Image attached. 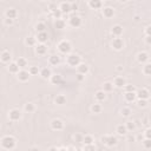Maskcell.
<instances>
[{
	"label": "cell",
	"instance_id": "f1b7e54d",
	"mask_svg": "<svg viewBox=\"0 0 151 151\" xmlns=\"http://www.w3.org/2000/svg\"><path fill=\"white\" fill-rule=\"evenodd\" d=\"M66 101H67V99L64 94H57V97L54 98V103L57 105H65Z\"/></svg>",
	"mask_w": 151,
	"mask_h": 151
},
{
	"label": "cell",
	"instance_id": "11a10c76",
	"mask_svg": "<svg viewBox=\"0 0 151 151\" xmlns=\"http://www.w3.org/2000/svg\"><path fill=\"white\" fill-rule=\"evenodd\" d=\"M145 38H146V39H145V40H146V44H150V35H146Z\"/></svg>",
	"mask_w": 151,
	"mask_h": 151
},
{
	"label": "cell",
	"instance_id": "7dc6e473",
	"mask_svg": "<svg viewBox=\"0 0 151 151\" xmlns=\"http://www.w3.org/2000/svg\"><path fill=\"white\" fill-rule=\"evenodd\" d=\"M144 138H151V129L146 127L144 131Z\"/></svg>",
	"mask_w": 151,
	"mask_h": 151
},
{
	"label": "cell",
	"instance_id": "ab89813d",
	"mask_svg": "<svg viewBox=\"0 0 151 151\" xmlns=\"http://www.w3.org/2000/svg\"><path fill=\"white\" fill-rule=\"evenodd\" d=\"M125 126H126L127 132H129V131H133V130L136 129V124H134V122H132V120L126 122V123H125Z\"/></svg>",
	"mask_w": 151,
	"mask_h": 151
},
{
	"label": "cell",
	"instance_id": "7a4b0ae2",
	"mask_svg": "<svg viewBox=\"0 0 151 151\" xmlns=\"http://www.w3.org/2000/svg\"><path fill=\"white\" fill-rule=\"evenodd\" d=\"M57 48H58V51H59L60 53H63V54H68V53L71 52V50H72V45H71V42H70L68 40H61V41H59Z\"/></svg>",
	"mask_w": 151,
	"mask_h": 151
},
{
	"label": "cell",
	"instance_id": "816d5d0a",
	"mask_svg": "<svg viewBox=\"0 0 151 151\" xmlns=\"http://www.w3.org/2000/svg\"><path fill=\"white\" fill-rule=\"evenodd\" d=\"M57 8H58V7H57L55 4H50V5H48V11H50L51 13H52L54 9H57Z\"/></svg>",
	"mask_w": 151,
	"mask_h": 151
},
{
	"label": "cell",
	"instance_id": "f35d334b",
	"mask_svg": "<svg viewBox=\"0 0 151 151\" xmlns=\"http://www.w3.org/2000/svg\"><path fill=\"white\" fill-rule=\"evenodd\" d=\"M35 31L37 32H44V31H46V25L44 22H37L35 24Z\"/></svg>",
	"mask_w": 151,
	"mask_h": 151
},
{
	"label": "cell",
	"instance_id": "4fadbf2b",
	"mask_svg": "<svg viewBox=\"0 0 151 151\" xmlns=\"http://www.w3.org/2000/svg\"><path fill=\"white\" fill-rule=\"evenodd\" d=\"M101 13H103V17H104V18L111 19V18H113V15H114V9H113L112 7H110V6H107V7H104V8L101 9Z\"/></svg>",
	"mask_w": 151,
	"mask_h": 151
},
{
	"label": "cell",
	"instance_id": "d6986e66",
	"mask_svg": "<svg viewBox=\"0 0 151 151\" xmlns=\"http://www.w3.org/2000/svg\"><path fill=\"white\" fill-rule=\"evenodd\" d=\"M50 81H51V84H53V85H60V84L64 81V79H63V77H61L60 74H52V76L50 77Z\"/></svg>",
	"mask_w": 151,
	"mask_h": 151
},
{
	"label": "cell",
	"instance_id": "ee69618b",
	"mask_svg": "<svg viewBox=\"0 0 151 151\" xmlns=\"http://www.w3.org/2000/svg\"><path fill=\"white\" fill-rule=\"evenodd\" d=\"M143 145H144V147L145 149H151V138H145L144 140H143Z\"/></svg>",
	"mask_w": 151,
	"mask_h": 151
},
{
	"label": "cell",
	"instance_id": "7402d4cb",
	"mask_svg": "<svg viewBox=\"0 0 151 151\" xmlns=\"http://www.w3.org/2000/svg\"><path fill=\"white\" fill-rule=\"evenodd\" d=\"M11 59H12V57H11V53H9V51H2L1 53H0V60L2 61V63H5V64H7V63H9L11 61Z\"/></svg>",
	"mask_w": 151,
	"mask_h": 151
},
{
	"label": "cell",
	"instance_id": "ba28073f",
	"mask_svg": "<svg viewBox=\"0 0 151 151\" xmlns=\"http://www.w3.org/2000/svg\"><path fill=\"white\" fill-rule=\"evenodd\" d=\"M136 97L138 99H146V100H149V98H150V91L147 88L143 87V88H140V90H138L136 92Z\"/></svg>",
	"mask_w": 151,
	"mask_h": 151
},
{
	"label": "cell",
	"instance_id": "4316f807",
	"mask_svg": "<svg viewBox=\"0 0 151 151\" xmlns=\"http://www.w3.org/2000/svg\"><path fill=\"white\" fill-rule=\"evenodd\" d=\"M116 133L118 136H125L127 133V130H126V126L125 124H119L116 126Z\"/></svg>",
	"mask_w": 151,
	"mask_h": 151
},
{
	"label": "cell",
	"instance_id": "7c38bea8",
	"mask_svg": "<svg viewBox=\"0 0 151 151\" xmlns=\"http://www.w3.org/2000/svg\"><path fill=\"white\" fill-rule=\"evenodd\" d=\"M58 8L61 11L63 14H68V13L72 12V9H71V2H66V1H64V2H61V4L59 5Z\"/></svg>",
	"mask_w": 151,
	"mask_h": 151
},
{
	"label": "cell",
	"instance_id": "f546056e",
	"mask_svg": "<svg viewBox=\"0 0 151 151\" xmlns=\"http://www.w3.org/2000/svg\"><path fill=\"white\" fill-rule=\"evenodd\" d=\"M124 98H125L126 101L132 103V101H134V100L137 99V97H136V92H125V93H124Z\"/></svg>",
	"mask_w": 151,
	"mask_h": 151
},
{
	"label": "cell",
	"instance_id": "836d02e7",
	"mask_svg": "<svg viewBox=\"0 0 151 151\" xmlns=\"http://www.w3.org/2000/svg\"><path fill=\"white\" fill-rule=\"evenodd\" d=\"M101 110H103V107H101V105L99 104V103H94V104H92V106H91V111H92V113H100L101 112Z\"/></svg>",
	"mask_w": 151,
	"mask_h": 151
},
{
	"label": "cell",
	"instance_id": "d6a6232c",
	"mask_svg": "<svg viewBox=\"0 0 151 151\" xmlns=\"http://www.w3.org/2000/svg\"><path fill=\"white\" fill-rule=\"evenodd\" d=\"M24 111L27 112V113H32V112L35 111V105H34L33 103H27V104H25V106H24Z\"/></svg>",
	"mask_w": 151,
	"mask_h": 151
},
{
	"label": "cell",
	"instance_id": "bcb514c9",
	"mask_svg": "<svg viewBox=\"0 0 151 151\" xmlns=\"http://www.w3.org/2000/svg\"><path fill=\"white\" fill-rule=\"evenodd\" d=\"M84 79H85V74H81V73H79V72L76 74V80H77V81L81 83V81H84Z\"/></svg>",
	"mask_w": 151,
	"mask_h": 151
},
{
	"label": "cell",
	"instance_id": "5bb4252c",
	"mask_svg": "<svg viewBox=\"0 0 151 151\" xmlns=\"http://www.w3.org/2000/svg\"><path fill=\"white\" fill-rule=\"evenodd\" d=\"M35 53L38 55H45L47 53V46L45 44H40L39 42L38 45H35Z\"/></svg>",
	"mask_w": 151,
	"mask_h": 151
},
{
	"label": "cell",
	"instance_id": "3957f363",
	"mask_svg": "<svg viewBox=\"0 0 151 151\" xmlns=\"http://www.w3.org/2000/svg\"><path fill=\"white\" fill-rule=\"evenodd\" d=\"M79 63H81V59H80V57L78 54H76V53H68L67 54V57H66V64L68 66L76 67Z\"/></svg>",
	"mask_w": 151,
	"mask_h": 151
},
{
	"label": "cell",
	"instance_id": "83f0119b",
	"mask_svg": "<svg viewBox=\"0 0 151 151\" xmlns=\"http://www.w3.org/2000/svg\"><path fill=\"white\" fill-rule=\"evenodd\" d=\"M54 27L57 28V29H64L65 27H66V21L64 20V19H55V21H54Z\"/></svg>",
	"mask_w": 151,
	"mask_h": 151
},
{
	"label": "cell",
	"instance_id": "9c48e42d",
	"mask_svg": "<svg viewBox=\"0 0 151 151\" xmlns=\"http://www.w3.org/2000/svg\"><path fill=\"white\" fill-rule=\"evenodd\" d=\"M51 127H52V130H54V131H61V130L64 129V122H63L61 119L55 118V119H53V120L51 122Z\"/></svg>",
	"mask_w": 151,
	"mask_h": 151
},
{
	"label": "cell",
	"instance_id": "44dd1931",
	"mask_svg": "<svg viewBox=\"0 0 151 151\" xmlns=\"http://www.w3.org/2000/svg\"><path fill=\"white\" fill-rule=\"evenodd\" d=\"M5 17L14 20V19H17V17H18V11H17L15 8H7L6 12H5Z\"/></svg>",
	"mask_w": 151,
	"mask_h": 151
},
{
	"label": "cell",
	"instance_id": "603a6c76",
	"mask_svg": "<svg viewBox=\"0 0 151 151\" xmlns=\"http://www.w3.org/2000/svg\"><path fill=\"white\" fill-rule=\"evenodd\" d=\"M48 64L52 66H57L60 64V57L58 54H52L48 57Z\"/></svg>",
	"mask_w": 151,
	"mask_h": 151
},
{
	"label": "cell",
	"instance_id": "9f6ffc18",
	"mask_svg": "<svg viewBox=\"0 0 151 151\" xmlns=\"http://www.w3.org/2000/svg\"><path fill=\"white\" fill-rule=\"evenodd\" d=\"M116 70H117L118 72H120V71H123V67H122V66H117V67H116Z\"/></svg>",
	"mask_w": 151,
	"mask_h": 151
},
{
	"label": "cell",
	"instance_id": "ffe728a7",
	"mask_svg": "<svg viewBox=\"0 0 151 151\" xmlns=\"http://www.w3.org/2000/svg\"><path fill=\"white\" fill-rule=\"evenodd\" d=\"M88 6L92 9H100L103 7V1L101 0H88Z\"/></svg>",
	"mask_w": 151,
	"mask_h": 151
},
{
	"label": "cell",
	"instance_id": "74e56055",
	"mask_svg": "<svg viewBox=\"0 0 151 151\" xmlns=\"http://www.w3.org/2000/svg\"><path fill=\"white\" fill-rule=\"evenodd\" d=\"M120 113H122V116L123 117H130L131 116V113H132V111H131V109L130 107H123L122 110H120Z\"/></svg>",
	"mask_w": 151,
	"mask_h": 151
},
{
	"label": "cell",
	"instance_id": "6125c7cd",
	"mask_svg": "<svg viewBox=\"0 0 151 151\" xmlns=\"http://www.w3.org/2000/svg\"><path fill=\"white\" fill-rule=\"evenodd\" d=\"M44 1H47V0H44Z\"/></svg>",
	"mask_w": 151,
	"mask_h": 151
},
{
	"label": "cell",
	"instance_id": "db71d44e",
	"mask_svg": "<svg viewBox=\"0 0 151 151\" xmlns=\"http://www.w3.org/2000/svg\"><path fill=\"white\" fill-rule=\"evenodd\" d=\"M74 140H78V142H81L83 140V137L80 134H76L74 136Z\"/></svg>",
	"mask_w": 151,
	"mask_h": 151
},
{
	"label": "cell",
	"instance_id": "94428289",
	"mask_svg": "<svg viewBox=\"0 0 151 151\" xmlns=\"http://www.w3.org/2000/svg\"><path fill=\"white\" fill-rule=\"evenodd\" d=\"M0 126H1V123H0Z\"/></svg>",
	"mask_w": 151,
	"mask_h": 151
},
{
	"label": "cell",
	"instance_id": "30bf717a",
	"mask_svg": "<svg viewBox=\"0 0 151 151\" xmlns=\"http://www.w3.org/2000/svg\"><path fill=\"white\" fill-rule=\"evenodd\" d=\"M81 22H83V20H81V18H80L79 15H72V17L68 19L70 26H72V27H74V28L79 27V26L81 25Z\"/></svg>",
	"mask_w": 151,
	"mask_h": 151
},
{
	"label": "cell",
	"instance_id": "d590c367",
	"mask_svg": "<svg viewBox=\"0 0 151 151\" xmlns=\"http://www.w3.org/2000/svg\"><path fill=\"white\" fill-rule=\"evenodd\" d=\"M143 73H144V76H147V77L151 74V64H149V61L144 64V66H143Z\"/></svg>",
	"mask_w": 151,
	"mask_h": 151
},
{
	"label": "cell",
	"instance_id": "ac0fdd59",
	"mask_svg": "<svg viewBox=\"0 0 151 151\" xmlns=\"http://www.w3.org/2000/svg\"><path fill=\"white\" fill-rule=\"evenodd\" d=\"M35 38H37V41H38V42L45 44V42L47 41V39H48V35H47V32L44 31V32H38V34H37Z\"/></svg>",
	"mask_w": 151,
	"mask_h": 151
},
{
	"label": "cell",
	"instance_id": "1f68e13d",
	"mask_svg": "<svg viewBox=\"0 0 151 151\" xmlns=\"http://www.w3.org/2000/svg\"><path fill=\"white\" fill-rule=\"evenodd\" d=\"M113 88H114V85H113V83H111V81H105V83L103 84V91H104V92H112Z\"/></svg>",
	"mask_w": 151,
	"mask_h": 151
},
{
	"label": "cell",
	"instance_id": "c3c4849f",
	"mask_svg": "<svg viewBox=\"0 0 151 151\" xmlns=\"http://www.w3.org/2000/svg\"><path fill=\"white\" fill-rule=\"evenodd\" d=\"M84 150H96V146H94V143L93 144H85L84 145Z\"/></svg>",
	"mask_w": 151,
	"mask_h": 151
},
{
	"label": "cell",
	"instance_id": "2e32d148",
	"mask_svg": "<svg viewBox=\"0 0 151 151\" xmlns=\"http://www.w3.org/2000/svg\"><path fill=\"white\" fill-rule=\"evenodd\" d=\"M113 85H114V87L123 88V87L126 85V80H125V78H123V77H116V78L113 79Z\"/></svg>",
	"mask_w": 151,
	"mask_h": 151
},
{
	"label": "cell",
	"instance_id": "52a82bcc",
	"mask_svg": "<svg viewBox=\"0 0 151 151\" xmlns=\"http://www.w3.org/2000/svg\"><path fill=\"white\" fill-rule=\"evenodd\" d=\"M29 73H28V71H26L25 68H20L19 70V72L17 73V78H18V80H20V81H27L28 79H29Z\"/></svg>",
	"mask_w": 151,
	"mask_h": 151
},
{
	"label": "cell",
	"instance_id": "f907efd6",
	"mask_svg": "<svg viewBox=\"0 0 151 151\" xmlns=\"http://www.w3.org/2000/svg\"><path fill=\"white\" fill-rule=\"evenodd\" d=\"M71 9H72V12H76V11H78V9H79V6H78V4H76V2L71 4Z\"/></svg>",
	"mask_w": 151,
	"mask_h": 151
},
{
	"label": "cell",
	"instance_id": "b9f144b4",
	"mask_svg": "<svg viewBox=\"0 0 151 151\" xmlns=\"http://www.w3.org/2000/svg\"><path fill=\"white\" fill-rule=\"evenodd\" d=\"M51 14H52V17H53L54 19H60V18H61V17L64 15V14L61 13V11H60L59 8H57V9H54V11H53V12H52Z\"/></svg>",
	"mask_w": 151,
	"mask_h": 151
},
{
	"label": "cell",
	"instance_id": "d4e9b609",
	"mask_svg": "<svg viewBox=\"0 0 151 151\" xmlns=\"http://www.w3.org/2000/svg\"><path fill=\"white\" fill-rule=\"evenodd\" d=\"M76 67H77V71H78L79 73H81V74H87L88 71H90L88 66H87L86 64H84V63H79Z\"/></svg>",
	"mask_w": 151,
	"mask_h": 151
},
{
	"label": "cell",
	"instance_id": "8fae6325",
	"mask_svg": "<svg viewBox=\"0 0 151 151\" xmlns=\"http://www.w3.org/2000/svg\"><path fill=\"white\" fill-rule=\"evenodd\" d=\"M137 61L139 63V64H145V63H147L149 61V53L147 52H145V51H142V52H138V54H137Z\"/></svg>",
	"mask_w": 151,
	"mask_h": 151
},
{
	"label": "cell",
	"instance_id": "cb8c5ba5",
	"mask_svg": "<svg viewBox=\"0 0 151 151\" xmlns=\"http://www.w3.org/2000/svg\"><path fill=\"white\" fill-rule=\"evenodd\" d=\"M7 70H8V72L9 73H14V74H17L18 72H19V70H20V67L18 66V64L15 63V61H9V64H8V66H7Z\"/></svg>",
	"mask_w": 151,
	"mask_h": 151
},
{
	"label": "cell",
	"instance_id": "7bdbcfd3",
	"mask_svg": "<svg viewBox=\"0 0 151 151\" xmlns=\"http://www.w3.org/2000/svg\"><path fill=\"white\" fill-rule=\"evenodd\" d=\"M137 105L139 107H146L147 106V100L146 99H138L137 100Z\"/></svg>",
	"mask_w": 151,
	"mask_h": 151
},
{
	"label": "cell",
	"instance_id": "e575fe53",
	"mask_svg": "<svg viewBox=\"0 0 151 151\" xmlns=\"http://www.w3.org/2000/svg\"><path fill=\"white\" fill-rule=\"evenodd\" d=\"M81 142L84 143V145H85V144H93V143H94V138H93V136H91V134H86V136L83 137V140H81Z\"/></svg>",
	"mask_w": 151,
	"mask_h": 151
},
{
	"label": "cell",
	"instance_id": "681fc988",
	"mask_svg": "<svg viewBox=\"0 0 151 151\" xmlns=\"http://www.w3.org/2000/svg\"><path fill=\"white\" fill-rule=\"evenodd\" d=\"M4 22H5L6 26H12L13 22H14V20H13V19H9V18H6V19L4 20Z\"/></svg>",
	"mask_w": 151,
	"mask_h": 151
},
{
	"label": "cell",
	"instance_id": "9a60e30c",
	"mask_svg": "<svg viewBox=\"0 0 151 151\" xmlns=\"http://www.w3.org/2000/svg\"><path fill=\"white\" fill-rule=\"evenodd\" d=\"M39 76L42 79H50V77L52 76V71L50 67H42L41 70H39Z\"/></svg>",
	"mask_w": 151,
	"mask_h": 151
},
{
	"label": "cell",
	"instance_id": "6da1fadb",
	"mask_svg": "<svg viewBox=\"0 0 151 151\" xmlns=\"http://www.w3.org/2000/svg\"><path fill=\"white\" fill-rule=\"evenodd\" d=\"M0 144H1V147L5 150H13L17 146V139L13 136L7 134V136H4L1 138Z\"/></svg>",
	"mask_w": 151,
	"mask_h": 151
},
{
	"label": "cell",
	"instance_id": "680465c9",
	"mask_svg": "<svg viewBox=\"0 0 151 151\" xmlns=\"http://www.w3.org/2000/svg\"><path fill=\"white\" fill-rule=\"evenodd\" d=\"M119 1H120V2H127L129 0H119Z\"/></svg>",
	"mask_w": 151,
	"mask_h": 151
},
{
	"label": "cell",
	"instance_id": "4dcf8cb0",
	"mask_svg": "<svg viewBox=\"0 0 151 151\" xmlns=\"http://www.w3.org/2000/svg\"><path fill=\"white\" fill-rule=\"evenodd\" d=\"M25 44H26L27 46H35V45H37V38L33 37V35H28V37H26V39H25Z\"/></svg>",
	"mask_w": 151,
	"mask_h": 151
},
{
	"label": "cell",
	"instance_id": "60d3db41",
	"mask_svg": "<svg viewBox=\"0 0 151 151\" xmlns=\"http://www.w3.org/2000/svg\"><path fill=\"white\" fill-rule=\"evenodd\" d=\"M28 73H29L31 76H37V74H39V67H38V66H29Z\"/></svg>",
	"mask_w": 151,
	"mask_h": 151
},
{
	"label": "cell",
	"instance_id": "f5cc1de1",
	"mask_svg": "<svg viewBox=\"0 0 151 151\" xmlns=\"http://www.w3.org/2000/svg\"><path fill=\"white\" fill-rule=\"evenodd\" d=\"M150 29H151V26L147 25V26L145 27V34H146V35H150Z\"/></svg>",
	"mask_w": 151,
	"mask_h": 151
},
{
	"label": "cell",
	"instance_id": "8d00e7d4",
	"mask_svg": "<svg viewBox=\"0 0 151 151\" xmlns=\"http://www.w3.org/2000/svg\"><path fill=\"white\" fill-rule=\"evenodd\" d=\"M15 63L18 64V66H19L20 68H25V67L27 66V60H26L25 58H22V57H20Z\"/></svg>",
	"mask_w": 151,
	"mask_h": 151
},
{
	"label": "cell",
	"instance_id": "91938a15",
	"mask_svg": "<svg viewBox=\"0 0 151 151\" xmlns=\"http://www.w3.org/2000/svg\"><path fill=\"white\" fill-rule=\"evenodd\" d=\"M101 1H106V0H101Z\"/></svg>",
	"mask_w": 151,
	"mask_h": 151
},
{
	"label": "cell",
	"instance_id": "484cf974",
	"mask_svg": "<svg viewBox=\"0 0 151 151\" xmlns=\"http://www.w3.org/2000/svg\"><path fill=\"white\" fill-rule=\"evenodd\" d=\"M94 98H96V100H97L98 103L104 101V100L106 99V92H104L103 90H99V91H97V92L94 93Z\"/></svg>",
	"mask_w": 151,
	"mask_h": 151
},
{
	"label": "cell",
	"instance_id": "f6af8a7d",
	"mask_svg": "<svg viewBox=\"0 0 151 151\" xmlns=\"http://www.w3.org/2000/svg\"><path fill=\"white\" fill-rule=\"evenodd\" d=\"M124 90H125V92H136V87L133 86V85H125L124 86Z\"/></svg>",
	"mask_w": 151,
	"mask_h": 151
},
{
	"label": "cell",
	"instance_id": "e0dca14e",
	"mask_svg": "<svg viewBox=\"0 0 151 151\" xmlns=\"http://www.w3.org/2000/svg\"><path fill=\"white\" fill-rule=\"evenodd\" d=\"M111 34L113 37H120L123 34V26H120V25H113L111 27Z\"/></svg>",
	"mask_w": 151,
	"mask_h": 151
},
{
	"label": "cell",
	"instance_id": "8992f818",
	"mask_svg": "<svg viewBox=\"0 0 151 151\" xmlns=\"http://www.w3.org/2000/svg\"><path fill=\"white\" fill-rule=\"evenodd\" d=\"M111 46L113 47V50H116V51H120V50L124 47V41H123L122 38H119V37H114L113 40L111 41Z\"/></svg>",
	"mask_w": 151,
	"mask_h": 151
},
{
	"label": "cell",
	"instance_id": "5b68a950",
	"mask_svg": "<svg viewBox=\"0 0 151 151\" xmlns=\"http://www.w3.org/2000/svg\"><path fill=\"white\" fill-rule=\"evenodd\" d=\"M21 116H22V113H21V111L19 109H12V110L8 111V119L11 122H18V120H20L21 119Z\"/></svg>",
	"mask_w": 151,
	"mask_h": 151
},
{
	"label": "cell",
	"instance_id": "277c9868",
	"mask_svg": "<svg viewBox=\"0 0 151 151\" xmlns=\"http://www.w3.org/2000/svg\"><path fill=\"white\" fill-rule=\"evenodd\" d=\"M100 140H101L103 144H105V145L109 146V147L116 145L117 142H118V140H117V137H114V136H112V134H105V136H103V137L100 138Z\"/></svg>",
	"mask_w": 151,
	"mask_h": 151
},
{
	"label": "cell",
	"instance_id": "6f0895ef",
	"mask_svg": "<svg viewBox=\"0 0 151 151\" xmlns=\"http://www.w3.org/2000/svg\"><path fill=\"white\" fill-rule=\"evenodd\" d=\"M134 21H139V15H134Z\"/></svg>",
	"mask_w": 151,
	"mask_h": 151
}]
</instances>
